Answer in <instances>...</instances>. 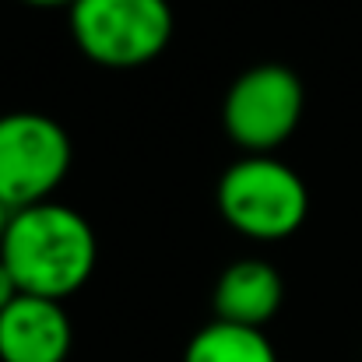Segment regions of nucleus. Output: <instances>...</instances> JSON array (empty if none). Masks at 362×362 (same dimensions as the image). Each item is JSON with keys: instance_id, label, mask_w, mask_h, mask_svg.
Here are the masks:
<instances>
[{"instance_id": "obj_1", "label": "nucleus", "mask_w": 362, "mask_h": 362, "mask_svg": "<svg viewBox=\"0 0 362 362\" xmlns=\"http://www.w3.org/2000/svg\"><path fill=\"white\" fill-rule=\"evenodd\" d=\"M0 260L18 281V292L64 303L92 281L99 240L78 208L64 201H42L11 211L0 240Z\"/></svg>"}, {"instance_id": "obj_2", "label": "nucleus", "mask_w": 362, "mask_h": 362, "mask_svg": "<svg viewBox=\"0 0 362 362\" xmlns=\"http://www.w3.org/2000/svg\"><path fill=\"white\" fill-rule=\"evenodd\" d=\"M215 204L233 233L253 243H281L303 229L310 190L278 155H240L218 176Z\"/></svg>"}, {"instance_id": "obj_3", "label": "nucleus", "mask_w": 362, "mask_h": 362, "mask_svg": "<svg viewBox=\"0 0 362 362\" xmlns=\"http://www.w3.org/2000/svg\"><path fill=\"white\" fill-rule=\"evenodd\" d=\"M71 39L85 60L106 71H137L158 60L176 32L169 0H74Z\"/></svg>"}, {"instance_id": "obj_4", "label": "nucleus", "mask_w": 362, "mask_h": 362, "mask_svg": "<svg viewBox=\"0 0 362 362\" xmlns=\"http://www.w3.org/2000/svg\"><path fill=\"white\" fill-rule=\"evenodd\" d=\"M71 162L74 144L60 120L32 110L0 117V204L7 211L53 201Z\"/></svg>"}, {"instance_id": "obj_5", "label": "nucleus", "mask_w": 362, "mask_h": 362, "mask_svg": "<svg viewBox=\"0 0 362 362\" xmlns=\"http://www.w3.org/2000/svg\"><path fill=\"white\" fill-rule=\"evenodd\" d=\"M306 92L292 67L253 64L222 99V127L243 155H274L303 123Z\"/></svg>"}, {"instance_id": "obj_6", "label": "nucleus", "mask_w": 362, "mask_h": 362, "mask_svg": "<svg viewBox=\"0 0 362 362\" xmlns=\"http://www.w3.org/2000/svg\"><path fill=\"white\" fill-rule=\"evenodd\" d=\"M74 327L57 299L18 296L0 313V362H67Z\"/></svg>"}, {"instance_id": "obj_7", "label": "nucleus", "mask_w": 362, "mask_h": 362, "mask_svg": "<svg viewBox=\"0 0 362 362\" xmlns=\"http://www.w3.org/2000/svg\"><path fill=\"white\" fill-rule=\"evenodd\" d=\"M281 299H285V281L278 267L260 257H243L218 274L211 306H215V320L264 327L281 310Z\"/></svg>"}, {"instance_id": "obj_8", "label": "nucleus", "mask_w": 362, "mask_h": 362, "mask_svg": "<svg viewBox=\"0 0 362 362\" xmlns=\"http://www.w3.org/2000/svg\"><path fill=\"white\" fill-rule=\"evenodd\" d=\"M183 362H278V352L264 327L211 320L187 341Z\"/></svg>"}, {"instance_id": "obj_9", "label": "nucleus", "mask_w": 362, "mask_h": 362, "mask_svg": "<svg viewBox=\"0 0 362 362\" xmlns=\"http://www.w3.org/2000/svg\"><path fill=\"white\" fill-rule=\"evenodd\" d=\"M18 296H21V292H18V281L11 278L7 264L0 260V313H4V310H7V306H11V303H14Z\"/></svg>"}, {"instance_id": "obj_10", "label": "nucleus", "mask_w": 362, "mask_h": 362, "mask_svg": "<svg viewBox=\"0 0 362 362\" xmlns=\"http://www.w3.org/2000/svg\"><path fill=\"white\" fill-rule=\"evenodd\" d=\"M21 4H28V7H35V11H71V4L74 0H21Z\"/></svg>"}, {"instance_id": "obj_11", "label": "nucleus", "mask_w": 362, "mask_h": 362, "mask_svg": "<svg viewBox=\"0 0 362 362\" xmlns=\"http://www.w3.org/2000/svg\"><path fill=\"white\" fill-rule=\"evenodd\" d=\"M7 222H11V211L0 204V240H4V233H7Z\"/></svg>"}]
</instances>
